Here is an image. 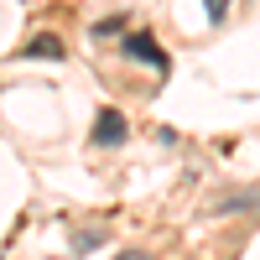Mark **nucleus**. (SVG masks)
Here are the masks:
<instances>
[{"mask_svg": "<svg viewBox=\"0 0 260 260\" xmlns=\"http://www.w3.org/2000/svg\"><path fill=\"white\" fill-rule=\"evenodd\" d=\"M125 57H136V62H151L156 73H167V68H172V57L161 52V42L151 37V31H130V37H125Z\"/></svg>", "mask_w": 260, "mask_h": 260, "instance_id": "obj_1", "label": "nucleus"}, {"mask_svg": "<svg viewBox=\"0 0 260 260\" xmlns=\"http://www.w3.org/2000/svg\"><path fill=\"white\" fill-rule=\"evenodd\" d=\"M115 260H151V255H146V250H120Z\"/></svg>", "mask_w": 260, "mask_h": 260, "instance_id": "obj_8", "label": "nucleus"}, {"mask_svg": "<svg viewBox=\"0 0 260 260\" xmlns=\"http://www.w3.org/2000/svg\"><path fill=\"white\" fill-rule=\"evenodd\" d=\"M203 11H208V21H213V26H219V21L229 16V0H203Z\"/></svg>", "mask_w": 260, "mask_h": 260, "instance_id": "obj_6", "label": "nucleus"}, {"mask_svg": "<svg viewBox=\"0 0 260 260\" xmlns=\"http://www.w3.org/2000/svg\"><path fill=\"white\" fill-rule=\"evenodd\" d=\"M125 136H130L125 115H120V110H99V120H94V146H120Z\"/></svg>", "mask_w": 260, "mask_h": 260, "instance_id": "obj_2", "label": "nucleus"}, {"mask_svg": "<svg viewBox=\"0 0 260 260\" xmlns=\"http://www.w3.org/2000/svg\"><path fill=\"white\" fill-rule=\"evenodd\" d=\"M120 31H125L120 16H110V21H99V26H94V37H120Z\"/></svg>", "mask_w": 260, "mask_h": 260, "instance_id": "obj_7", "label": "nucleus"}, {"mask_svg": "<svg viewBox=\"0 0 260 260\" xmlns=\"http://www.w3.org/2000/svg\"><path fill=\"white\" fill-rule=\"evenodd\" d=\"M250 208H260V187L229 192V198H219V203H213V213H250Z\"/></svg>", "mask_w": 260, "mask_h": 260, "instance_id": "obj_3", "label": "nucleus"}, {"mask_svg": "<svg viewBox=\"0 0 260 260\" xmlns=\"http://www.w3.org/2000/svg\"><path fill=\"white\" fill-rule=\"evenodd\" d=\"M21 52H26V57H62V42H57V37H37V42H26Z\"/></svg>", "mask_w": 260, "mask_h": 260, "instance_id": "obj_4", "label": "nucleus"}, {"mask_svg": "<svg viewBox=\"0 0 260 260\" xmlns=\"http://www.w3.org/2000/svg\"><path fill=\"white\" fill-rule=\"evenodd\" d=\"M99 240H104L99 229H78V234H73V255H89V250H94Z\"/></svg>", "mask_w": 260, "mask_h": 260, "instance_id": "obj_5", "label": "nucleus"}]
</instances>
